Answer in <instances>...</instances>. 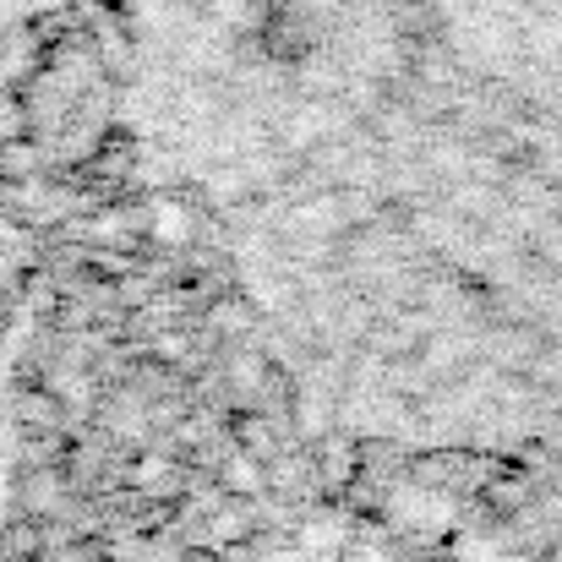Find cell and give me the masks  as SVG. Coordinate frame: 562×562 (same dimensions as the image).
<instances>
[{"label":"cell","instance_id":"6da1fadb","mask_svg":"<svg viewBox=\"0 0 562 562\" xmlns=\"http://www.w3.org/2000/svg\"><path fill=\"white\" fill-rule=\"evenodd\" d=\"M224 382H229V387H235V398L251 409V404L268 393L273 367H268V356H262V350H229V361H224Z\"/></svg>","mask_w":562,"mask_h":562},{"label":"cell","instance_id":"7a4b0ae2","mask_svg":"<svg viewBox=\"0 0 562 562\" xmlns=\"http://www.w3.org/2000/svg\"><path fill=\"white\" fill-rule=\"evenodd\" d=\"M317 486H328V492H345L350 481H356V470H361V453H356V442L339 431V437H328L323 442V453H317Z\"/></svg>","mask_w":562,"mask_h":562},{"label":"cell","instance_id":"3957f363","mask_svg":"<svg viewBox=\"0 0 562 562\" xmlns=\"http://www.w3.org/2000/svg\"><path fill=\"white\" fill-rule=\"evenodd\" d=\"M132 486L137 492H148V497H170L176 486H181V464L170 459V453H137V464H132Z\"/></svg>","mask_w":562,"mask_h":562},{"label":"cell","instance_id":"277c9868","mask_svg":"<svg viewBox=\"0 0 562 562\" xmlns=\"http://www.w3.org/2000/svg\"><path fill=\"white\" fill-rule=\"evenodd\" d=\"M218 486H224L229 497H262V492H268V470H262V459H251L246 448H235V453L224 459V470H218Z\"/></svg>","mask_w":562,"mask_h":562},{"label":"cell","instance_id":"5b68a950","mask_svg":"<svg viewBox=\"0 0 562 562\" xmlns=\"http://www.w3.org/2000/svg\"><path fill=\"white\" fill-rule=\"evenodd\" d=\"M16 415H22V426H27V431H60V426H66L60 398H55L49 387H33V393L16 404Z\"/></svg>","mask_w":562,"mask_h":562},{"label":"cell","instance_id":"8992f818","mask_svg":"<svg viewBox=\"0 0 562 562\" xmlns=\"http://www.w3.org/2000/svg\"><path fill=\"white\" fill-rule=\"evenodd\" d=\"M44 170V148L38 143H0V176L5 181H33Z\"/></svg>","mask_w":562,"mask_h":562},{"label":"cell","instance_id":"52a82bcc","mask_svg":"<svg viewBox=\"0 0 562 562\" xmlns=\"http://www.w3.org/2000/svg\"><path fill=\"white\" fill-rule=\"evenodd\" d=\"M207 323H213L218 334H246V328H251V306H246V295H240V301H218V306L207 312Z\"/></svg>","mask_w":562,"mask_h":562},{"label":"cell","instance_id":"ba28073f","mask_svg":"<svg viewBox=\"0 0 562 562\" xmlns=\"http://www.w3.org/2000/svg\"><path fill=\"white\" fill-rule=\"evenodd\" d=\"M187 334H181V328H165V334H159V339H154V356H165V361H187Z\"/></svg>","mask_w":562,"mask_h":562}]
</instances>
